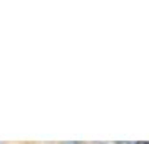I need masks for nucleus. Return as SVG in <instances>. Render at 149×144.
<instances>
[{
	"label": "nucleus",
	"mask_w": 149,
	"mask_h": 144,
	"mask_svg": "<svg viewBox=\"0 0 149 144\" xmlns=\"http://www.w3.org/2000/svg\"><path fill=\"white\" fill-rule=\"evenodd\" d=\"M62 144H81L79 141H64Z\"/></svg>",
	"instance_id": "nucleus-1"
},
{
	"label": "nucleus",
	"mask_w": 149,
	"mask_h": 144,
	"mask_svg": "<svg viewBox=\"0 0 149 144\" xmlns=\"http://www.w3.org/2000/svg\"><path fill=\"white\" fill-rule=\"evenodd\" d=\"M134 144H149V141H144V143H134Z\"/></svg>",
	"instance_id": "nucleus-2"
}]
</instances>
